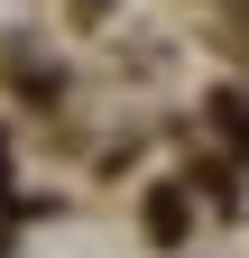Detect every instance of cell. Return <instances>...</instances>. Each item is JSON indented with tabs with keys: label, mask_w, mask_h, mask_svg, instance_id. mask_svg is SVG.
Listing matches in <instances>:
<instances>
[{
	"label": "cell",
	"mask_w": 249,
	"mask_h": 258,
	"mask_svg": "<svg viewBox=\"0 0 249 258\" xmlns=\"http://www.w3.org/2000/svg\"><path fill=\"white\" fill-rule=\"evenodd\" d=\"M148 231H157V240H184V194H157V203H148Z\"/></svg>",
	"instance_id": "1"
},
{
	"label": "cell",
	"mask_w": 249,
	"mask_h": 258,
	"mask_svg": "<svg viewBox=\"0 0 249 258\" xmlns=\"http://www.w3.org/2000/svg\"><path fill=\"white\" fill-rule=\"evenodd\" d=\"M0 175H10V148H0Z\"/></svg>",
	"instance_id": "2"
}]
</instances>
